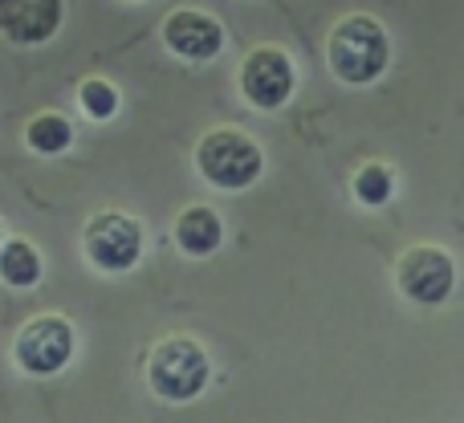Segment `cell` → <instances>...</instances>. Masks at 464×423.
<instances>
[{
    "instance_id": "2",
    "label": "cell",
    "mask_w": 464,
    "mask_h": 423,
    "mask_svg": "<svg viewBox=\"0 0 464 423\" xmlns=\"http://www.w3.org/2000/svg\"><path fill=\"white\" fill-rule=\"evenodd\" d=\"M147 387L160 395L163 403H192L212 379V362L204 346L188 334H168L147 351Z\"/></svg>"
},
{
    "instance_id": "11",
    "label": "cell",
    "mask_w": 464,
    "mask_h": 423,
    "mask_svg": "<svg viewBox=\"0 0 464 423\" xmlns=\"http://www.w3.org/2000/svg\"><path fill=\"white\" fill-rule=\"evenodd\" d=\"M0 277L13 289H29L41 281V253L21 236L0 240Z\"/></svg>"
},
{
    "instance_id": "8",
    "label": "cell",
    "mask_w": 464,
    "mask_h": 423,
    "mask_svg": "<svg viewBox=\"0 0 464 423\" xmlns=\"http://www.w3.org/2000/svg\"><path fill=\"white\" fill-rule=\"evenodd\" d=\"M163 45L184 62H212L225 49V24L204 8H176L163 21Z\"/></svg>"
},
{
    "instance_id": "6",
    "label": "cell",
    "mask_w": 464,
    "mask_h": 423,
    "mask_svg": "<svg viewBox=\"0 0 464 423\" xmlns=\"http://www.w3.org/2000/svg\"><path fill=\"white\" fill-rule=\"evenodd\" d=\"M395 285L408 302L416 305H444L452 297V285H457V264L444 248L436 245H411L408 253L395 261Z\"/></svg>"
},
{
    "instance_id": "5",
    "label": "cell",
    "mask_w": 464,
    "mask_h": 423,
    "mask_svg": "<svg viewBox=\"0 0 464 423\" xmlns=\"http://www.w3.org/2000/svg\"><path fill=\"white\" fill-rule=\"evenodd\" d=\"M73 346H78V334H73L70 318L62 313H37L29 318L13 338V362L24 370V375H57V370L70 367Z\"/></svg>"
},
{
    "instance_id": "3",
    "label": "cell",
    "mask_w": 464,
    "mask_h": 423,
    "mask_svg": "<svg viewBox=\"0 0 464 423\" xmlns=\"http://www.w3.org/2000/svg\"><path fill=\"white\" fill-rule=\"evenodd\" d=\"M196 171L220 192H245L261 179L265 151L240 127H212L204 130L200 147H196Z\"/></svg>"
},
{
    "instance_id": "9",
    "label": "cell",
    "mask_w": 464,
    "mask_h": 423,
    "mask_svg": "<svg viewBox=\"0 0 464 423\" xmlns=\"http://www.w3.org/2000/svg\"><path fill=\"white\" fill-rule=\"evenodd\" d=\"M65 16V0H0V37L13 45H45Z\"/></svg>"
},
{
    "instance_id": "13",
    "label": "cell",
    "mask_w": 464,
    "mask_h": 423,
    "mask_svg": "<svg viewBox=\"0 0 464 423\" xmlns=\"http://www.w3.org/2000/svg\"><path fill=\"white\" fill-rule=\"evenodd\" d=\"M351 192H354V200L367 204V208H383V204L395 196L392 168H387V163H362V168L354 171Z\"/></svg>"
},
{
    "instance_id": "7",
    "label": "cell",
    "mask_w": 464,
    "mask_h": 423,
    "mask_svg": "<svg viewBox=\"0 0 464 423\" xmlns=\"http://www.w3.org/2000/svg\"><path fill=\"white\" fill-rule=\"evenodd\" d=\"M237 86L245 94V102L253 111H281L289 102L297 86V70L289 62L285 49L277 45H261L240 62V73H237Z\"/></svg>"
},
{
    "instance_id": "10",
    "label": "cell",
    "mask_w": 464,
    "mask_h": 423,
    "mask_svg": "<svg viewBox=\"0 0 464 423\" xmlns=\"http://www.w3.org/2000/svg\"><path fill=\"white\" fill-rule=\"evenodd\" d=\"M171 236L184 256H212L225 245V220L208 204H188L171 224Z\"/></svg>"
},
{
    "instance_id": "4",
    "label": "cell",
    "mask_w": 464,
    "mask_h": 423,
    "mask_svg": "<svg viewBox=\"0 0 464 423\" xmlns=\"http://www.w3.org/2000/svg\"><path fill=\"white\" fill-rule=\"evenodd\" d=\"M82 253L98 273H130L143 256V224L127 212H94L82 228Z\"/></svg>"
},
{
    "instance_id": "12",
    "label": "cell",
    "mask_w": 464,
    "mask_h": 423,
    "mask_svg": "<svg viewBox=\"0 0 464 423\" xmlns=\"http://www.w3.org/2000/svg\"><path fill=\"white\" fill-rule=\"evenodd\" d=\"M24 143H29L37 155H62L65 147L73 143V127H70L65 114L45 111V114H37V119L24 127Z\"/></svg>"
},
{
    "instance_id": "15",
    "label": "cell",
    "mask_w": 464,
    "mask_h": 423,
    "mask_svg": "<svg viewBox=\"0 0 464 423\" xmlns=\"http://www.w3.org/2000/svg\"><path fill=\"white\" fill-rule=\"evenodd\" d=\"M0 240H5V224H0Z\"/></svg>"
},
{
    "instance_id": "1",
    "label": "cell",
    "mask_w": 464,
    "mask_h": 423,
    "mask_svg": "<svg viewBox=\"0 0 464 423\" xmlns=\"http://www.w3.org/2000/svg\"><path fill=\"white\" fill-rule=\"evenodd\" d=\"M326 62L330 73L338 82H346V86H371L392 65V37H387V29L375 16L351 13L330 29Z\"/></svg>"
},
{
    "instance_id": "14",
    "label": "cell",
    "mask_w": 464,
    "mask_h": 423,
    "mask_svg": "<svg viewBox=\"0 0 464 423\" xmlns=\"http://www.w3.org/2000/svg\"><path fill=\"white\" fill-rule=\"evenodd\" d=\"M78 106H82V114H90L94 122H106L119 114V90L106 78H86L78 86Z\"/></svg>"
}]
</instances>
